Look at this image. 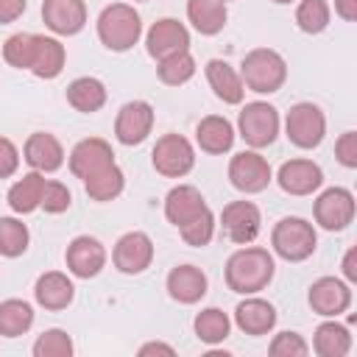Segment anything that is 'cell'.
Listing matches in <instances>:
<instances>
[{
	"label": "cell",
	"mask_w": 357,
	"mask_h": 357,
	"mask_svg": "<svg viewBox=\"0 0 357 357\" xmlns=\"http://www.w3.org/2000/svg\"><path fill=\"white\" fill-rule=\"evenodd\" d=\"M273 268L276 265L271 251L248 243L226 259V284L240 296H254L268 287V282L273 279Z\"/></svg>",
	"instance_id": "6da1fadb"
},
{
	"label": "cell",
	"mask_w": 357,
	"mask_h": 357,
	"mask_svg": "<svg viewBox=\"0 0 357 357\" xmlns=\"http://www.w3.org/2000/svg\"><path fill=\"white\" fill-rule=\"evenodd\" d=\"M240 81L257 95L279 92L287 81V61L271 47H254L240 64Z\"/></svg>",
	"instance_id": "7a4b0ae2"
},
{
	"label": "cell",
	"mask_w": 357,
	"mask_h": 357,
	"mask_svg": "<svg viewBox=\"0 0 357 357\" xmlns=\"http://www.w3.org/2000/svg\"><path fill=\"white\" fill-rule=\"evenodd\" d=\"M142 36V20L134 11V6L128 3H112L100 11L98 17V39L114 50V53H126L131 50Z\"/></svg>",
	"instance_id": "3957f363"
},
{
	"label": "cell",
	"mask_w": 357,
	"mask_h": 357,
	"mask_svg": "<svg viewBox=\"0 0 357 357\" xmlns=\"http://www.w3.org/2000/svg\"><path fill=\"white\" fill-rule=\"evenodd\" d=\"M271 245L282 259L304 262L307 257H312L318 245V234L312 223H307L304 218H282L271 231Z\"/></svg>",
	"instance_id": "277c9868"
},
{
	"label": "cell",
	"mask_w": 357,
	"mask_h": 357,
	"mask_svg": "<svg viewBox=\"0 0 357 357\" xmlns=\"http://www.w3.org/2000/svg\"><path fill=\"white\" fill-rule=\"evenodd\" d=\"M237 128L251 148H268L279 134V112L265 100H251L240 109Z\"/></svg>",
	"instance_id": "5b68a950"
},
{
	"label": "cell",
	"mask_w": 357,
	"mask_h": 357,
	"mask_svg": "<svg viewBox=\"0 0 357 357\" xmlns=\"http://www.w3.org/2000/svg\"><path fill=\"white\" fill-rule=\"evenodd\" d=\"M284 131H287V139L296 145V148H318L324 134H326V117L324 112L310 103V100H301L296 106H290L287 117H284Z\"/></svg>",
	"instance_id": "8992f818"
},
{
	"label": "cell",
	"mask_w": 357,
	"mask_h": 357,
	"mask_svg": "<svg viewBox=\"0 0 357 357\" xmlns=\"http://www.w3.org/2000/svg\"><path fill=\"white\" fill-rule=\"evenodd\" d=\"M151 162L156 167V173L167 176V178H181L192 170L195 165V151L190 145L187 137L181 134H165L156 139L153 151H151Z\"/></svg>",
	"instance_id": "52a82bcc"
},
{
	"label": "cell",
	"mask_w": 357,
	"mask_h": 357,
	"mask_svg": "<svg viewBox=\"0 0 357 357\" xmlns=\"http://www.w3.org/2000/svg\"><path fill=\"white\" fill-rule=\"evenodd\" d=\"M271 165L265 156H259L257 151H243L237 156H231L229 162V181L234 190L245 192V195H254V192H262L268 184H271Z\"/></svg>",
	"instance_id": "ba28073f"
},
{
	"label": "cell",
	"mask_w": 357,
	"mask_h": 357,
	"mask_svg": "<svg viewBox=\"0 0 357 357\" xmlns=\"http://www.w3.org/2000/svg\"><path fill=\"white\" fill-rule=\"evenodd\" d=\"M315 223L326 231H340L354 220V195L346 187H329L318 195L315 206Z\"/></svg>",
	"instance_id": "9c48e42d"
},
{
	"label": "cell",
	"mask_w": 357,
	"mask_h": 357,
	"mask_svg": "<svg viewBox=\"0 0 357 357\" xmlns=\"http://www.w3.org/2000/svg\"><path fill=\"white\" fill-rule=\"evenodd\" d=\"M220 226L231 243L248 245L257 240V234L262 229V215H259L257 204H251V201H231L223 206Z\"/></svg>",
	"instance_id": "30bf717a"
},
{
	"label": "cell",
	"mask_w": 357,
	"mask_h": 357,
	"mask_svg": "<svg viewBox=\"0 0 357 357\" xmlns=\"http://www.w3.org/2000/svg\"><path fill=\"white\" fill-rule=\"evenodd\" d=\"M145 47H148V56L156 61L167 59L173 53L190 50V31L184 28V22H178L173 17L156 20L145 33Z\"/></svg>",
	"instance_id": "8fae6325"
},
{
	"label": "cell",
	"mask_w": 357,
	"mask_h": 357,
	"mask_svg": "<svg viewBox=\"0 0 357 357\" xmlns=\"http://www.w3.org/2000/svg\"><path fill=\"white\" fill-rule=\"evenodd\" d=\"M153 106L148 100H128L120 106L114 120V137L123 145H139L153 128Z\"/></svg>",
	"instance_id": "7c38bea8"
},
{
	"label": "cell",
	"mask_w": 357,
	"mask_h": 357,
	"mask_svg": "<svg viewBox=\"0 0 357 357\" xmlns=\"http://www.w3.org/2000/svg\"><path fill=\"white\" fill-rule=\"evenodd\" d=\"M112 259H114V268L120 273H128V276L142 273L153 262V243H151V237L145 231H126L114 243Z\"/></svg>",
	"instance_id": "4fadbf2b"
},
{
	"label": "cell",
	"mask_w": 357,
	"mask_h": 357,
	"mask_svg": "<svg viewBox=\"0 0 357 357\" xmlns=\"http://www.w3.org/2000/svg\"><path fill=\"white\" fill-rule=\"evenodd\" d=\"M307 301L312 307V312L324 315V318H337L340 312L349 310L351 304V287L343 282V279H335V276H321L310 284V293H307Z\"/></svg>",
	"instance_id": "5bb4252c"
},
{
	"label": "cell",
	"mask_w": 357,
	"mask_h": 357,
	"mask_svg": "<svg viewBox=\"0 0 357 357\" xmlns=\"http://www.w3.org/2000/svg\"><path fill=\"white\" fill-rule=\"evenodd\" d=\"M64 259H67V271L78 279H92L103 271L106 265V248L100 240L89 237V234H78L67 251H64Z\"/></svg>",
	"instance_id": "9a60e30c"
},
{
	"label": "cell",
	"mask_w": 357,
	"mask_h": 357,
	"mask_svg": "<svg viewBox=\"0 0 357 357\" xmlns=\"http://www.w3.org/2000/svg\"><path fill=\"white\" fill-rule=\"evenodd\" d=\"M114 165V151L106 139L100 137H89V139H81L73 151H70V173L81 181H86L89 176L100 173L103 167Z\"/></svg>",
	"instance_id": "2e32d148"
},
{
	"label": "cell",
	"mask_w": 357,
	"mask_h": 357,
	"mask_svg": "<svg viewBox=\"0 0 357 357\" xmlns=\"http://www.w3.org/2000/svg\"><path fill=\"white\" fill-rule=\"evenodd\" d=\"M276 181L287 195H312L324 184V170L312 159H290L279 167Z\"/></svg>",
	"instance_id": "e0dca14e"
},
{
	"label": "cell",
	"mask_w": 357,
	"mask_h": 357,
	"mask_svg": "<svg viewBox=\"0 0 357 357\" xmlns=\"http://www.w3.org/2000/svg\"><path fill=\"white\" fill-rule=\"evenodd\" d=\"M42 20L53 33L73 36L86 25V6L84 0H45Z\"/></svg>",
	"instance_id": "ac0fdd59"
},
{
	"label": "cell",
	"mask_w": 357,
	"mask_h": 357,
	"mask_svg": "<svg viewBox=\"0 0 357 357\" xmlns=\"http://www.w3.org/2000/svg\"><path fill=\"white\" fill-rule=\"evenodd\" d=\"M204 209H209V206H206L201 190L192 187V184H178V187H173V190L167 192V198H165V218H167L176 229L184 226V223H190L192 218H198Z\"/></svg>",
	"instance_id": "d6986e66"
},
{
	"label": "cell",
	"mask_w": 357,
	"mask_h": 357,
	"mask_svg": "<svg viewBox=\"0 0 357 357\" xmlns=\"http://www.w3.org/2000/svg\"><path fill=\"white\" fill-rule=\"evenodd\" d=\"M33 298H36V304L39 307H45V310H64V307H70L73 304V298H75V287H73V279L67 276V273H61V271H47V273H42L39 279H36V284H33Z\"/></svg>",
	"instance_id": "ffe728a7"
},
{
	"label": "cell",
	"mask_w": 357,
	"mask_h": 357,
	"mask_svg": "<svg viewBox=\"0 0 357 357\" xmlns=\"http://www.w3.org/2000/svg\"><path fill=\"white\" fill-rule=\"evenodd\" d=\"M25 162L33 167V170H39V173H53V170H59L61 165H64V148H61V142L53 137V134H47V131H36V134H31L28 139H25Z\"/></svg>",
	"instance_id": "44dd1931"
},
{
	"label": "cell",
	"mask_w": 357,
	"mask_h": 357,
	"mask_svg": "<svg viewBox=\"0 0 357 357\" xmlns=\"http://www.w3.org/2000/svg\"><path fill=\"white\" fill-rule=\"evenodd\" d=\"M167 293L178 304H195L206 296V273L195 265H176L167 273Z\"/></svg>",
	"instance_id": "7402d4cb"
},
{
	"label": "cell",
	"mask_w": 357,
	"mask_h": 357,
	"mask_svg": "<svg viewBox=\"0 0 357 357\" xmlns=\"http://www.w3.org/2000/svg\"><path fill=\"white\" fill-rule=\"evenodd\" d=\"M234 324L245 332V335H268L276 326V310L271 301L248 296L245 301H240L234 307Z\"/></svg>",
	"instance_id": "603a6c76"
},
{
	"label": "cell",
	"mask_w": 357,
	"mask_h": 357,
	"mask_svg": "<svg viewBox=\"0 0 357 357\" xmlns=\"http://www.w3.org/2000/svg\"><path fill=\"white\" fill-rule=\"evenodd\" d=\"M67 61V50L59 39L53 36H42L36 33V45H33V56H31V73L36 78H56L64 70Z\"/></svg>",
	"instance_id": "cb8c5ba5"
},
{
	"label": "cell",
	"mask_w": 357,
	"mask_h": 357,
	"mask_svg": "<svg viewBox=\"0 0 357 357\" xmlns=\"http://www.w3.org/2000/svg\"><path fill=\"white\" fill-rule=\"evenodd\" d=\"M206 81H209V86H212V92L223 100V103H240L243 100V95H245V86H243V81H240V73L229 64V61H223V59H212V61H206Z\"/></svg>",
	"instance_id": "d4e9b609"
},
{
	"label": "cell",
	"mask_w": 357,
	"mask_h": 357,
	"mask_svg": "<svg viewBox=\"0 0 357 357\" xmlns=\"http://www.w3.org/2000/svg\"><path fill=\"white\" fill-rule=\"evenodd\" d=\"M195 142L206 153H226L234 145V126L220 114H206L195 126Z\"/></svg>",
	"instance_id": "484cf974"
},
{
	"label": "cell",
	"mask_w": 357,
	"mask_h": 357,
	"mask_svg": "<svg viewBox=\"0 0 357 357\" xmlns=\"http://www.w3.org/2000/svg\"><path fill=\"white\" fill-rule=\"evenodd\" d=\"M187 20L192 22V28L204 36H215L223 31L229 11L223 0H187Z\"/></svg>",
	"instance_id": "4316f807"
},
{
	"label": "cell",
	"mask_w": 357,
	"mask_h": 357,
	"mask_svg": "<svg viewBox=\"0 0 357 357\" xmlns=\"http://www.w3.org/2000/svg\"><path fill=\"white\" fill-rule=\"evenodd\" d=\"M67 103L75 112H84V114L98 112L106 103V86H103V81H98L92 75H81V78L70 81V86H67Z\"/></svg>",
	"instance_id": "83f0119b"
},
{
	"label": "cell",
	"mask_w": 357,
	"mask_h": 357,
	"mask_svg": "<svg viewBox=\"0 0 357 357\" xmlns=\"http://www.w3.org/2000/svg\"><path fill=\"white\" fill-rule=\"evenodd\" d=\"M42 190H45V176H42L39 170L25 173L20 181L11 184V190H8V206H11L17 215H28V212L39 209V204H42Z\"/></svg>",
	"instance_id": "f1b7e54d"
},
{
	"label": "cell",
	"mask_w": 357,
	"mask_h": 357,
	"mask_svg": "<svg viewBox=\"0 0 357 357\" xmlns=\"http://www.w3.org/2000/svg\"><path fill=\"white\" fill-rule=\"evenodd\" d=\"M312 349L315 354L321 357H346L349 349H351V335L343 324L337 321H324L318 329H315V337H312Z\"/></svg>",
	"instance_id": "f546056e"
},
{
	"label": "cell",
	"mask_w": 357,
	"mask_h": 357,
	"mask_svg": "<svg viewBox=\"0 0 357 357\" xmlns=\"http://www.w3.org/2000/svg\"><path fill=\"white\" fill-rule=\"evenodd\" d=\"M33 326V307L22 298H6L0 304V335L20 337Z\"/></svg>",
	"instance_id": "4dcf8cb0"
},
{
	"label": "cell",
	"mask_w": 357,
	"mask_h": 357,
	"mask_svg": "<svg viewBox=\"0 0 357 357\" xmlns=\"http://www.w3.org/2000/svg\"><path fill=\"white\" fill-rule=\"evenodd\" d=\"M123 187H126V176H123V170L117 165H109V167H103L100 173H95V176H89L84 181L86 195L92 201H100V204L103 201H114L123 192Z\"/></svg>",
	"instance_id": "1f68e13d"
},
{
	"label": "cell",
	"mask_w": 357,
	"mask_h": 357,
	"mask_svg": "<svg viewBox=\"0 0 357 357\" xmlns=\"http://www.w3.org/2000/svg\"><path fill=\"white\" fill-rule=\"evenodd\" d=\"M192 329H195L198 340L215 346V343H223V340L229 337L231 321H229V315H226L223 310H218V307H206V310H201V312L195 315Z\"/></svg>",
	"instance_id": "d6a6232c"
},
{
	"label": "cell",
	"mask_w": 357,
	"mask_h": 357,
	"mask_svg": "<svg viewBox=\"0 0 357 357\" xmlns=\"http://www.w3.org/2000/svg\"><path fill=\"white\" fill-rule=\"evenodd\" d=\"M156 75L167 86H181L195 75V59L190 56V50H181V53H173L167 59H159Z\"/></svg>",
	"instance_id": "836d02e7"
},
{
	"label": "cell",
	"mask_w": 357,
	"mask_h": 357,
	"mask_svg": "<svg viewBox=\"0 0 357 357\" xmlns=\"http://www.w3.org/2000/svg\"><path fill=\"white\" fill-rule=\"evenodd\" d=\"M28 226L20 218H0V254L3 257H20L28 248Z\"/></svg>",
	"instance_id": "e575fe53"
},
{
	"label": "cell",
	"mask_w": 357,
	"mask_h": 357,
	"mask_svg": "<svg viewBox=\"0 0 357 357\" xmlns=\"http://www.w3.org/2000/svg\"><path fill=\"white\" fill-rule=\"evenodd\" d=\"M329 3L326 0H301L298 8H296V25L304 31V33H321L326 31L329 25Z\"/></svg>",
	"instance_id": "d590c367"
},
{
	"label": "cell",
	"mask_w": 357,
	"mask_h": 357,
	"mask_svg": "<svg viewBox=\"0 0 357 357\" xmlns=\"http://www.w3.org/2000/svg\"><path fill=\"white\" fill-rule=\"evenodd\" d=\"M33 45H36V33H14V36H8L6 45H3L6 64L17 67V70H28L31 67V56H33Z\"/></svg>",
	"instance_id": "8d00e7d4"
},
{
	"label": "cell",
	"mask_w": 357,
	"mask_h": 357,
	"mask_svg": "<svg viewBox=\"0 0 357 357\" xmlns=\"http://www.w3.org/2000/svg\"><path fill=\"white\" fill-rule=\"evenodd\" d=\"M73 340L64 329H45L33 343V357H70Z\"/></svg>",
	"instance_id": "74e56055"
},
{
	"label": "cell",
	"mask_w": 357,
	"mask_h": 357,
	"mask_svg": "<svg viewBox=\"0 0 357 357\" xmlns=\"http://www.w3.org/2000/svg\"><path fill=\"white\" fill-rule=\"evenodd\" d=\"M178 231H181V240H184L187 245L201 248V245H206V243L212 240V234H215V215H212L209 209H204L198 218H192L190 223L178 226Z\"/></svg>",
	"instance_id": "f35d334b"
},
{
	"label": "cell",
	"mask_w": 357,
	"mask_h": 357,
	"mask_svg": "<svg viewBox=\"0 0 357 357\" xmlns=\"http://www.w3.org/2000/svg\"><path fill=\"white\" fill-rule=\"evenodd\" d=\"M73 204V195L67 190V184L61 181H45V190H42V209L50 212V215H59V212H67Z\"/></svg>",
	"instance_id": "ab89813d"
},
{
	"label": "cell",
	"mask_w": 357,
	"mask_h": 357,
	"mask_svg": "<svg viewBox=\"0 0 357 357\" xmlns=\"http://www.w3.org/2000/svg\"><path fill=\"white\" fill-rule=\"evenodd\" d=\"M268 351L273 357H304L310 351V346H307V340L298 332H279L271 340V349Z\"/></svg>",
	"instance_id": "60d3db41"
},
{
	"label": "cell",
	"mask_w": 357,
	"mask_h": 357,
	"mask_svg": "<svg viewBox=\"0 0 357 357\" xmlns=\"http://www.w3.org/2000/svg\"><path fill=\"white\" fill-rule=\"evenodd\" d=\"M335 156L343 167H357V134L354 131L340 134V139L335 142Z\"/></svg>",
	"instance_id": "b9f144b4"
},
{
	"label": "cell",
	"mask_w": 357,
	"mask_h": 357,
	"mask_svg": "<svg viewBox=\"0 0 357 357\" xmlns=\"http://www.w3.org/2000/svg\"><path fill=\"white\" fill-rule=\"evenodd\" d=\"M17 167H20V151H17V145L11 139L0 137V178L14 176Z\"/></svg>",
	"instance_id": "7bdbcfd3"
},
{
	"label": "cell",
	"mask_w": 357,
	"mask_h": 357,
	"mask_svg": "<svg viewBox=\"0 0 357 357\" xmlns=\"http://www.w3.org/2000/svg\"><path fill=\"white\" fill-rule=\"evenodd\" d=\"M28 0H0V25H8L22 17Z\"/></svg>",
	"instance_id": "ee69618b"
},
{
	"label": "cell",
	"mask_w": 357,
	"mask_h": 357,
	"mask_svg": "<svg viewBox=\"0 0 357 357\" xmlns=\"http://www.w3.org/2000/svg\"><path fill=\"white\" fill-rule=\"evenodd\" d=\"M335 11L340 20L354 22L357 20V0H335Z\"/></svg>",
	"instance_id": "f6af8a7d"
},
{
	"label": "cell",
	"mask_w": 357,
	"mask_h": 357,
	"mask_svg": "<svg viewBox=\"0 0 357 357\" xmlns=\"http://www.w3.org/2000/svg\"><path fill=\"white\" fill-rule=\"evenodd\" d=\"M343 276L349 282H357V248H349L343 257Z\"/></svg>",
	"instance_id": "bcb514c9"
},
{
	"label": "cell",
	"mask_w": 357,
	"mask_h": 357,
	"mask_svg": "<svg viewBox=\"0 0 357 357\" xmlns=\"http://www.w3.org/2000/svg\"><path fill=\"white\" fill-rule=\"evenodd\" d=\"M139 354H142V357H148V354H167V357H173L176 349L167 346V343H145V346L139 349Z\"/></svg>",
	"instance_id": "7dc6e473"
},
{
	"label": "cell",
	"mask_w": 357,
	"mask_h": 357,
	"mask_svg": "<svg viewBox=\"0 0 357 357\" xmlns=\"http://www.w3.org/2000/svg\"><path fill=\"white\" fill-rule=\"evenodd\" d=\"M273 3H279V6H284V3H293V0H273Z\"/></svg>",
	"instance_id": "c3c4849f"
},
{
	"label": "cell",
	"mask_w": 357,
	"mask_h": 357,
	"mask_svg": "<svg viewBox=\"0 0 357 357\" xmlns=\"http://www.w3.org/2000/svg\"><path fill=\"white\" fill-rule=\"evenodd\" d=\"M223 3H229V0H223Z\"/></svg>",
	"instance_id": "681fc988"
}]
</instances>
